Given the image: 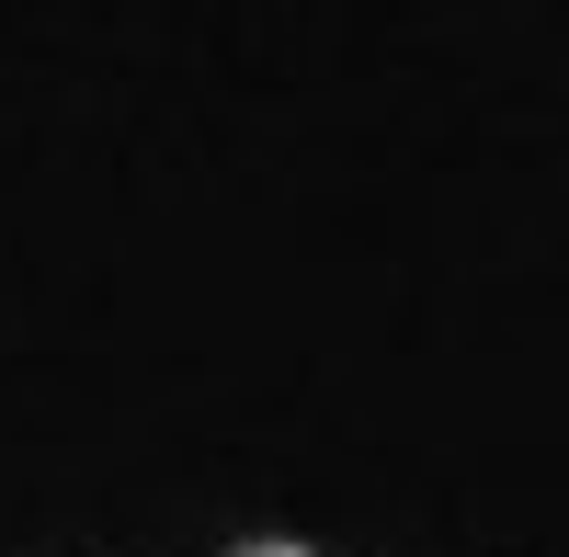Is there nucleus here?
<instances>
[{
	"label": "nucleus",
	"mask_w": 569,
	"mask_h": 557,
	"mask_svg": "<svg viewBox=\"0 0 569 557\" xmlns=\"http://www.w3.org/2000/svg\"><path fill=\"white\" fill-rule=\"evenodd\" d=\"M251 557H308V546H251Z\"/></svg>",
	"instance_id": "obj_1"
}]
</instances>
